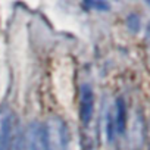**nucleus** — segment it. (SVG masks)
I'll return each mask as SVG.
<instances>
[{
    "mask_svg": "<svg viewBox=\"0 0 150 150\" xmlns=\"http://www.w3.org/2000/svg\"><path fill=\"white\" fill-rule=\"evenodd\" d=\"M44 125V135H46V146L47 150H68L69 144V132L65 122L57 118H49Z\"/></svg>",
    "mask_w": 150,
    "mask_h": 150,
    "instance_id": "nucleus-1",
    "label": "nucleus"
},
{
    "mask_svg": "<svg viewBox=\"0 0 150 150\" xmlns=\"http://www.w3.org/2000/svg\"><path fill=\"white\" fill-rule=\"evenodd\" d=\"M18 150H47L44 125L37 121L31 122L25 128L22 137H19Z\"/></svg>",
    "mask_w": 150,
    "mask_h": 150,
    "instance_id": "nucleus-2",
    "label": "nucleus"
},
{
    "mask_svg": "<svg viewBox=\"0 0 150 150\" xmlns=\"http://www.w3.org/2000/svg\"><path fill=\"white\" fill-rule=\"evenodd\" d=\"M19 137L15 134V116L12 112L0 115V150H18Z\"/></svg>",
    "mask_w": 150,
    "mask_h": 150,
    "instance_id": "nucleus-3",
    "label": "nucleus"
},
{
    "mask_svg": "<svg viewBox=\"0 0 150 150\" xmlns=\"http://www.w3.org/2000/svg\"><path fill=\"white\" fill-rule=\"evenodd\" d=\"M94 110V93L88 84L80 87V119L84 125H88Z\"/></svg>",
    "mask_w": 150,
    "mask_h": 150,
    "instance_id": "nucleus-4",
    "label": "nucleus"
},
{
    "mask_svg": "<svg viewBox=\"0 0 150 150\" xmlns=\"http://www.w3.org/2000/svg\"><path fill=\"white\" fill-rule=\"evenodd\" d=\"M115 129L116 132L122 134L125 131V125H127V108H125V102L124 99H118L116 105H115Z\"/></svg>",
    "mask_w": 150,
    "mask_h": 150,
    "instance_id": "nucleus-5",
    "label": "nucleus"
},
{
    "mask_svg": "<svg viewBox=\"0 0 150 150\" xmlns=\"http://www.w3.org/2000/svg\"><path fill=\"white\" fill-rule=\"evenodd\" d=\"M83 6L86 9H93V11H109L110 6L109 3L106 2H97V0H86V2H83Z\"/></svg>",
    "mask_w": 150,
    "mask_h": 150,
    "instance_id": "nucleus-6",
    "label": "nucleus"
},
{
    "mask_svg": "<svg viewBox=\"0 0 150 150\" xmlns=\"http://www.w3.org/2000/svg\"><path fill=\"white\" fill-rule=\"evenodd\" d=\"M115 118H113V113L112 112H108L106 115V137H108V141H112L113 137H115Z\"/></svg>",
    "mask_w": 150,
    "mask_h": 150,
    "instance_id": "nucleus-7",
    "label": "nucleus"
},
{
    "mask_svg": "<svg viewBox=\"0 0 150 150\" xmlns=\"http://www.w3.org/2000/svg\"><path fill=\"white\" fill-rule=\"evenodd\" d=\"M127 27H128V30L129 31H132V33H137L138 30H140V18L137 16V15H129L128 18H127Z\"/></svg>",
    "mask_w": 150,
    "mask_h": 150,
    "instance_id": "nucleus-8",
    "label": "nucleus"
},
{
    "mask_svg": "<svg viewBox=\"0 0 150 150\" xmlns=\"http://www.w3.org/2000/svg\"><path fill=\"white\" fill-rule=\"evenodd\" d=\"M146 34H147V37H150V22H149V25H147V31H146Z\"/></svg>",
    "mask_w": 150,
    "mask_h": 150,
    "instance_id": "nucleus-9",
    "label": "nucleus"
},
{
    "mask_svg": "<svg viewBox=\"0 0 150 150\" xmlns=\"http://www.w3.org/2000/svg\"><path fill=\"white\" fill-rule=\"evenodd\" d=\"M147 5H150V0H149V2H147Z\"/></svg>",
    "mask_w": 150,
    "mask_h": 150,
    "instance_id": "nucleus-10",
    "label": "nucleus"
}]
</instances>
